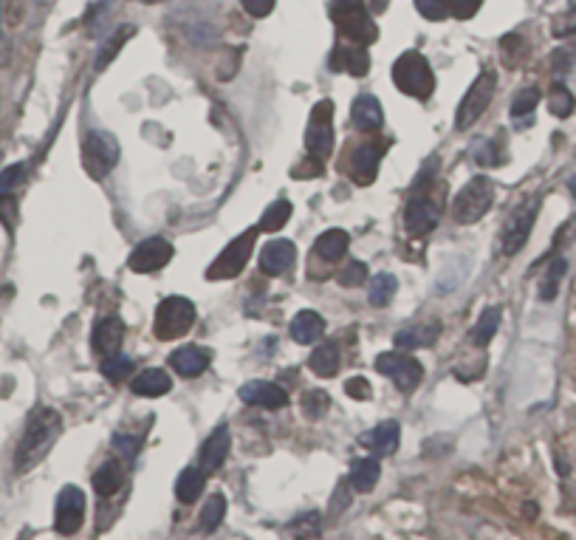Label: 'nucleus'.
<instances>
[{
    "instance_id": "42",
    "label": "nucleus",
    "mask_w": 576,
    "mask_h": 540,
    "mask_svg": "<svg viewBox=\"0 0 576 540\" xmlns=\"http://www.w3.org/2000/svg\"><path fill=\"white\" fill-rule=\"evenodd\" d=\"M23 179H26V164H9L0 173V196H12Z\"/></svg>"
},
{
    "instance_id": "24",
    "label": "nucleus",
    "mask_w": 576,
    "mask_h": 540,
    "mask_svg": "<svg viewBox=\"0 0 576 540\" xmlns=\"http://www.w3.org/2000/svg\"><path fill=\"white\" fill-rule=\"evenodd\" d=\"M125 487V467H122V461H105L99 470L94 473V490L96 495H102V498H111L116 492Z\"/></svg>"
},
{
    "instance_id": "39",
    "label": "nucleus",
    "mask_w": 576,
    "mask_h": 540,
    "mask_svg": "<svg viewBox=\"0 0 576 540\" xmlns=\"http://www.w3.org/2000/svg\"><path fill=\"white\" fill-rule=\"evenodd\" d=\"M574 97H571V91L565 88V85H557L554 91H551V97H548V108H551V114L560 116V119H565V116L574 114Z\"/></svg>"
},
{
    "instance_id": "11",
    "label": "nucleus",
    "mask_w": 576,
    "mask_h": 540,
    "mask_svg": "<svg viewBox=\"0 0 576 540\" xmlns=\"http://www.w3.org/2000/svg\"><path fill=\"white\" fill-rule=\"evenodd\" d=\"M376 371H379L382 377L393 379L401 393H413L418 385H421V379H424L421 362L413 360V357L404 354V351H387V354H379V357H376Z\"/></svg>"
},
{
    "instance_id": "36",
    "label": "nucleus",
    "mask_w": 576,
    "mask_h": 540,
    "mask_svg": "<svg viewBox=\"0 0 576 540\" xmlns=\"http://www.w3.org/2000/svg\"><path fill=\"white\" fill-rule=\"evenodd\" d=\"M565 269H568V263L557 258V261L548 266V272H545V278L540 280V297H543L545 303H551L557 292H560V283L565 278Z\"/></svg>"
},
{
    "instance_id": "32",
    "label": "nucleus",
    "mask_w": 576,
    "mask_h": 540,
    "mask_svg": "<svg viewBox=\"0 0 576 540\" xmlns=\"http://www.w3.org/2000/svg\"><path fill=\"white\" fill-rule=\"evenodd\" d=\"M311 371L317 374V377H322V379H328V377H334L336 371H339V351H336V345L334 343H325V345H320L314 354H311Z\"/></svg>"
},
{
    "instance_id": "18",
    "label": "nucleus",
    "mask_w": 576,
    "mask_h": 540,
    "mask_svg": "<svg viewBox=\"0 0 576 540\" xmlns=\"http://www.w3.org/2000/svg\"><path fill=\"white\" fill-rule=\"evenodd\" d=\"M294 261H297V249H294L291 241H272L260 255V269L269 278H280L294 266Z\"/></svg>"
},
{
    "instance_id": "7",
    "label": "nucleus",
    "mask_w": 576,
    "mask_h": 540,
    "mask_svg": "<svg viewBox=\"0 0 576 540\" xmlns=\"http://www.w3.org/2000/svg\"><path fill=\"white\" fill-rule=\"evenodd\" d=\"M119 142L108 131H91L85 136V150H82V164L88 170V176L102 181L113 167L119 164Z\"/></svg>"
},
{
    "instance_id": "44",
    "label": "nucleus",
    "mask_w": 576,
    "mask_h": 540,
    "mask_svg": "<svg viewBox=\"0 0 576 540\" xmlns=\"http://www.w3.org/2000/svg\"><path fill=\"white\" fill-rule=\"evenodd\" d=\"M139 447H142V436H128V433H116L113 436V450L125 461L136 459Z\"/></svg>"
},
{
    "instance_id": "8",
    "label": "nucleus",
    "mask_w": 576,
    "mask_h": 540,
    "mask_svg": "<svg viewBox=\"0 0 576 540\" xmlns=\"http://www.w3.org/2000/svg\"><path fill=\"white\" fill-rule=\"evenodd\" d=\"M195 323V306L187 297H167L156 311V337L159 340H178Z\"/></svg>"
},
{
    "instance_id": "46",
    "label": "nucleus",
    "mask_w": 576,
    "mask_h": 540,
    "mask_svg": "<svg viewBox=\"0 0 576 540\" xmlns=\"http://www.w3.org/2000/svg\"><path fill=\"white\" fill-rule=\"evenodd\" d=\"M416 9L421 15L432 20V23H438V20H447L449 9L444 0H416Z\"/></svg>"
},
{
    "instance_id": "13",
    "label": "nucleus",
    "mask_w": 576,
    "mask_h": 540,
    "mask_svg": "<svg viewBox=\"0 0 576 540\" xmlns=\"http://www.w3.org/2000/svg\"><path fill=\"white\" fill-rule=\"evenodd\" d=\"M170 261H173V244L164 241V238H147V241H142L133 249L130 269L139 272V275H150V272L164 269Z\"/></svg>"
},
{
    "instance_id": "40",
    "label": "nucleus",
    "mask_w": 576,
    "mask_h": 540,
    "mask_svg": "<svg viewBox=\"0 0 576 540\" xmlns=\"http://www.w3.org/2000/svg\"><path fill=\"white\" fill-rule=\"evenodd\" d=\"M130 371H133L130 357L113 354V357H105V362H102V374L111 379V382H125V379L130 377Z\"/></svg>"
},
{
    "instance_id": "47",
    "label": "nucleus",
    "mask_w": 576,
    "mask_h": 540,
    "mask_svg": "<svg viewBox=\"0 0 576 540\" xmlns=\"http://www.w3.org/2000/svg\"><path fill=\"white\" fill-rule=\"evenodd\" d=\"M551 34L554 37H571V34H576V6H571L568 12H562L557 20H554V26H551Z\"/></svg>"
},
{
    "instance_id": "25",
    "label": "nucleus",
    "mask_w": 576,
    "mask_h": 540,
    "mask_svg": "<svg viewBox=\"0 0 576 540\" xmlns=\"http://www.w3.org/2000/svg\"><path fill=\"white\" fill-rule=\"evenodd\" d=\"M170 388H173V382H170V377L161 368H147V371H142L139 377L130 382V391L136 393V396H147V399L164 396V393H170Z\"/></svg>"
},
{
    "instance_id": "22",
    "label": "nucleus",
    "mask_w": 576,
    "mask_h": 540,
    "mask_svg": "<svg viewBox=\"0 0 576 540\" xmlns=\"http://www.w3.org/2000/svg\"><path fill=\"white\" fill-rule=\"evenodd\" d=\"M370 68V54L365 46H336L331 54V71H348L353 77H365Z\"/></svg>"
},
{
    "instance_id": "20",
    "label": "nucleus",
    "mask_w": 576,
    "mask_h": 540,
    "mask_svg": "<svg viewBox=\"0 0 576 540\" xmlns=\"http://www.w3.org/2000/svg\"><path fill=\"white\" fill-rule=\"evenodd\" d=\"M441 337V323L438 320H430V323H416V326H407L396 331V345L401 351H416V348H430L435 345V340Z\"/></svg>"
},
{
    "instance_id": "29",
    "label": "nucleus",
    "mask_w": 576,
    "mask_h": 540,
    "mask_svg": "<svg viewBox=\"0 0 576 540\" xmlns=\"http://www.w3.org/2000/svg\"><path fill=\"white\" fill-rule=\"evenodd\" d=\"M365 444H370L373 453H379V456L396 453V447H399V425L396 422H384L370 436H365Z\"/></svg>"
},
{
    "instance_id": "26",
    "label": "nucleus",
    "mask_w": 576,
    "mask_h": 540,
    "mask_svg": "<svg viewBox=\"0 0 576 540\" xmlns=\"http://www.w3.org/2000/svg\"><path fill=\"white\" fill-rule=\"evenodd\" d=\"M325 334V320H322L317 311H300L291 323V337L297 340L300 345H311L320 340Z\"/></svg>"
},
{
    "instance_id": "49",
    "label": "nucleus",
    "mask_w": 576,
    "mask_h": 540,
    "mask_svg": "<svg viewBox=\"0 0 576 540\" xmlns=\"http://www.w3.org/2000/svg\"><path fill=\"white\" fill-rule=\"evenodd\" d=\"M345 393L353 396V399H370V385L368 379L362 377H353L345 382Z\"/></svg>"
},
{
    "instance_id": "21",
    "label": "nucleus",
    "mask_w": 576,
    "mask_h": 540,
    "mask_svg": "<svg viewBox=\"0 0 576 540\" xmlns=\"http://www.w3.org/2000/svg\"><path fill=\"white\" fill-rule=\"evenodd\" d=\"M351 122L359 128V131H379L384 125V111L382 102L373 97V94H362V97L353 99L351 108Z\"/></svg>"
},
{
    "instance_id": "37",
    "label": "nucleus",
    "mask_w": 576,
    "mask_h": 540,
    "mask_svg": "<svg viewBox=\"0 0 576 540\" xmlns=\"http://www.w3.org/2000/svg\"><path fill=\"white\" fill-rule=\"evenodd\" d=\"M291 218V204L288 201H274L272 207H266V213L260 218V227L263 232H277L280 227H286V221Z\"/></svg>"
},
{
    "instance_id": "38",
    "label": "nucleus",
    "mask_w": 576,
    "mask_h": 540,
    "mask_svg": "<svg viewBox=\"0 0 576 540\" xmlns=\"http://www.w3.org/2000/svg\"><path fill=\"white\" fill-rule=\"evenodd\" d=\"M537 102H540V91L537 88H523L517 97L512 99V119H526L537 111Z\"/></svg>"
},
{
    "instance_id": "1",
    "label": "nucleus",
    "mask_w": 576,
    "mask_h": 540,
    "mask_svg": "<svg viewBox=\"0 0 576 540\" xmlns=\"http://www.w3.org/2000/svg\"><path fill=\"white\" fill-rule=\"evenodd\" d=\"M63 436V416L57 410H34L15 450V473L26 475L51 453V447Z\"/></svg>"
},
{
    "instance_id": "43",
    "label": "nucleus",
    "mask_w": 576,
    "mask_h": 540,
    "mask_svg": "<svg viewBox=\"0 0 576 540\" xmlns=\"http://www.w3.org/2000/svg\"><path fill=\"white\" fill-rule=\"evenodd\" d=\"M339 283L345 286V289H356V286H362L365 280H368V266L362 261H353L345 266V272H339Z\"/></svg>"
},
{
    "instance_id": "45",
    "label": "nucleus",
    "mask_w": 576,
    "mask_h": 540,
    "mask_svg": "<svg viewBox=\"0 0 576 540\" xmlns=\"http://www.w3.org/2000/svg\"><path fill=\"white\" fill-rule=\"evenodd\" d=\"M503 142L500 139H489V142H483V148L478 150V164H483V167H497V164H503Z\"/></svg>"
},
{
    "instance_id": "15",
    "label": "nucleus",
    "mask_w": 576,
    "mask_h": 540,
    "mask_svg": "<svg viewBox=\"0 0 576 540\" xmlns=\"http://www.w3.org/2000/svg\"><path fill=\"white\" fill-rule=\"evenodd\" d=\"M240 399L246 405H257V408L277 410L286 408L288 393L280 388V385H272V382H260V379H252L240 388Z\"/></svg>"
},
{
    "instance_id": "17",
    "label": "nucleus",
    "mask_w": 576,
    "mask_h": 540,
    "mask_svg": "<svg viewBox=\"0 0 576 540\" xmlns=\"http://www.w3.org/2000/svg\"><path fill=\"white\" fill-rule=\"evenodd\" d=\"M379 164H382V150L376 148V145H359L351 153V164H348L351 179L356 184H362V187H368L376 179V173H379Z\"/></svg>"
},
{
    "instance_id": "4",
    "label": "nucleus",
    "mask_w": 576,
    "mask_h": 540,
    "mask_svg": "<svg viewBox=\"0 0 576 540\" xmlns=\"http://www.w3.org/2000/svg\"><path fill=\"white\" fill-rule=\"evenodd\" d=\"M495 201V184L486 179V176H478L469 184L461 187V193L455 196V204H452V218L458 224H475L483 215L489 213Z\"/></svg>"
},
{
    "instance_id": "5",
    "label": "nucleus",
    "mask_w": 576,
    "mask_h": 540,
    "mask_svg": "<svg viewBox=\"0 0 576 540\" xmlns=\"http://www.w3.org/2000/svg\"><path fill=\"white\" fill-rule=\"evenodd\" d=\"M495 88H497L495 71H492V68L480 71L478 80L472 82V88L466 91V97L461 99V105H458V114H455V128H458V131H469L480 116L486 114L489 102L495 97Z\"/></svg>"
},
{
    "instance_id": "31",
    "label": "nucleus",
    "mask_w": 576,
    "mask_h": 540,
    "mask_svg": "<svg viewBox=\"0 0 576 540\" xmlns=\"http://www.w3.org/2000/svg\"><path fill=\"white\" fill-rule=\"evenodd\" d=\"M379 475H382V467L376 459L356 461L351 470V487L356 492H370L379 484Z\"/></svg>"
},
{
    "instance_id": "34",
    "label": "nucleus",
    "mask_w": 576,
    "mask_h": 540,
    "mask_svg": "<svg viewBox=\"0 0 576 540\" xmlns=\"http://www.w3.org/2000/svg\"><path fill=\"white\" fill-rule=\"evenodd\" d=\"M500 314H503L500 306H492V309H486L480 314L478 326L472 331V340H475L480 348H486V345L492 343V337H495L497 328H500Z\"/></svg>"
},
{
    "instance_id": "10",
    "label": "nucleus",
    "mask_w": 576,
    "mask_h": 540,
    "mask_svg": "<svg viewBox=\"0 0 576 540\" xmlns=\"http://www.w3.org/2000/svg\"><path fill=\"white\" fill-rule=\"evenodd\" d=\"M537 213H540V196L526 198L520 207H514V213L509 215L506 227H503V235H500V249L503 255H517L523 246H526L528 235H531V227L537 221Z\"/></svg>"
},
{
    "instance_id": "23",
    "label": "nucleus",
    "mask_w": 576,
    "mask_h": 540,
    "mask_svg": "<svg viewBox=\"0 0 576 540\" xmlns=\"http://www.w3.org/2000/svg\"><path fill=\"white\" fill-rule=\"evenodd\" d=\"M122 340H125V323H122L119 317H105V320H99V323H96L94 348L99 351V354H105V357L119 354Z\"/></svg>"
},
{
    "instance_id": "50",
    "label": "nucleus",
    "mask_w": 576,
    "mask_h": 540,
    "mask_svg": "<svg viewBox=\"0 0 576 540\" xmlns=\"http://www.w3.org/2000/svg\"><path fill=\"white\" fill-rule=\"evenodd\" d=\"M243 9L252 17H266L272 15L274 0H243Z\"/></svg>"
},
{
    "instance_id": "35",
    "label": "nucleus",
    "mask_w": 576,
    "mask_h": 540,
    "mask_svg": "<svg viewBox=\"0 0 576 540\" xmlns=\"http://www.w3.org/2000/svg\"><path fill=\"white\" fill-rule=\"evenodd\" d=\"M133 32H136L133 26H122L119 32L113 34L111 40H108V43L102 46V51H99V57H96V71H105V66H108V63H113V57H116V54L122 51V46H125L130 37H133Z\"/></svg>"
},
{
    "instance_id": "6",
    "label": "nucleus",
    "mask_w": 576,
    "mask_h": 540,
    "mask_svg": "<svg viewBox=\"0 0 576 540\" xmlns=\"http://www.w3.org/2000/svg\"><path fill=\"white\" fill-rule=\"evenodd\" d=\"M305 150L317 162H325L334 153V102L331 99H322L314 105L305 128Z\"/></svg>"
},
{
    "instance_id": "27",
    "label": "nucleus",
    "mask_w": 576,
    "mask_h": 540,
    "mask_svg": "<svg viewBox=\"0 0 576 540\" xmlns=\"http://www.w3.org/2000/svg\"><path fill=\"white\" fill-rule=\"evenodd\" d=\"M348 246H351V238H348V232L345 230H328L322 232L320 238H317V244H314V252H317V258L325 263H336L345 252H348Z\"/></svg>"
},
{
    "instance_id": "33",
    "label": "nucleus",
    "mask_w": 576,
    "mask_h": 540,
    "mask_svg": "<svg viewBox=\"0 0 576 540\" xmlns=\"http://www.w3.org/2000/svg\"><path fill=\"white\" fill-rule=\"evenodd\" d=\"M226 515V498L221 492H215V495H209L207 504L201 509V532L209 535V532H215L221 521H224Z\"/></svg>"
},
{
    "instance_id": "48",
    "label": "nucleus",
    "mask_w": 576,
    "mask_h": 540,
    "mask_svg": "<svg viewBox=\"0 0 576 540\" xmlns=\"http://www.w3.org/2000/svg\"><path fill=\"white\" fill-rule=\"evenodd\" d=\"M449 9V15L458 17V20H469L480 9L483 0H444Z\"/></svg>"
},
{
    "instance_id": "9",
    "label": "nucleus",
    "mask_w": 576,
    "mask_h": 540,
    "mask_svg": "<svg viewBox=\"0 0 576 540\" xmlns=\"http://www.w3.org/2000/svg\"><path fill=\"white\" fill-rule=\"evenodd\" d=\"M257 230H246L243 235H238L232 244L226 246L224 252L212 261V266L207 269L209 280H232L238 278L240 272L246 269V263L252 258V249H255Z\"/></svg>"
},
{
    "instance_id": "30",
    "label": "nucleus",
    "mask_w": 576,
    "mask_h": 540,
    "mask_svg": "<svg viewBox=\"0 0 576 540\" xmlns=\"http://www.w3.org/2000/svg\"><path fill=\"white\" fill-rule=\"evenodd\" d=\"M396 289H399V280L393 278L390 272H379L376 278L370 280L368 303L370 306H376V309H384V306H390V300L396 295Z\"/></svg>"
},
{
    "instance_id": "28",
    "label": "nucleus",
    "mask_w": 576,
    "mask_h": 540,
    "mask_svg": "<svg viewBox=\"0 0 576 540\" xmlns=\"http://www.w3.org/2000/svg\"><path fill=\"white\" fill-rule=\"evenodd\" d=\"M207 478L209 475L201 470V467H187V470H181L176 481V495L181 504H195L198 498H201V492L207 487Z\"/></svg>"
},
{
    "instance_id": "51",
    "label": "nucleus",
    "mask_w": 576,
    "mask_h": 540,
    "mask_svg": "<svg viewBox=\"0 0 576 540\" xmlns=\"http://www.w3.org/2000/svg\"><path fill=\"white\" fill-rule=\"evenodd\" d=\"M17 218V204L12 196H0V221L6 224V227H12Z\"/></svg>"
},
{
    "instance_id": "2",
    "label": "nucleus",
    "mask_w": 576,
    "mask_h": 540,
    "mask_svg": "<svg viewBox=\"0 0 576 540\" xmlns=\"http://www.w3.org/2000/svg\"><path fill=\"white\" fill-rule=\"evenodd\" d=\"M393 82L401 94L416 99H430L435 91V74H432L430 63L424 54L418 51H404L396 66H393Z\"/></svg>"
},
{
    "instance_id": "14",
    "label": "nucleus",
    "mask_w": 576,
    "mask_h": 540,
    "mask_svg": "<svg viewBox=\"0 0 576 540\" xmlns=\"http://www.w3.org/2000/svg\"><path fill=\"white\" fill-rule=\"evenodd\" d=\"M441 221V207L432 198H413L404 210V224L410 235H427L438 227Z\"/></svg>"
},
{
    "instance_id": "12",
    "label": "nucleus",
    "mask_w": 576,
    "mask_h": 540,
    "mask_svg": "<svg viewBox=\"0 0 576 540\" xmlns=\"http://www.w3.org/2000/svg\"><path fill=\"white\" fill-rule=\"evenodd\" d=\"M82 521H85V492L80 487H63L57 495V507H54V529L71 538L80 532Z\"/></svg>"
},
{
    "instance_id": "16",
    "label": "nucleus",
    "mask_w": 576,
    "mask_h": 540,
    "mask_svg": "<svg viewBox=\"0 0 576 540\" xmlns=\"http://www.w3.org/2000/svg\"><path fill=\"white\" fill-rule=\"evenodd\" d=\"M229 444H232V439H229V430H226L224 425L218 427V430H212V436L201 444L198 467H201L207 475L218 473V470L224 467L226 456H229Z\"/></svg>"
},
{
    "instance_id": "19",
    "label": "nucleus",
    "mask_w": 576,
    "mask_h": 540,
    "mask_svg": "<svg viewBox=\"0 0 576 540\" xmlns=\"http://www.w3.org/2000/svg\"><path fill=\"white\" fill-rule=\"evenodd\" d=\"M209 351L207 348H198V345H184V348H178L170 354V365L176 368L178 377L192 379V377H201L204 371L209 368Z\"/></svg>"
},
{
    "instance_id": "52",
    "label": "nucleus",
    "mask_w": 576,
    "mask_h": 540,
    "mask_svg": "<svg viewBox=\"0 0 576 540\" xmlns=\"http://www.w3.org/2000/svg\"><path fill=\"white\" fill-rule=\"evenodd\" d=\"M142 3H161V0H142Z\"/></svg>"
},
{
    "instance_id": "41",
    "label": "nucleus",
    "mask_w": 576,
    "mask_h": 540,
    "mask_svg": "<svg viewBox=\"0 0 576 540\" xmlns=\"http://www.w3.org/2000/svg\"><path fill=\"white\" fill-rule=\"evenodd\" d=\"M331 408V396L325 391H308L303 396V410L308 419H322Z\"/></svg>"
},
{
    "instance_id": "3",
    "label": "nucleus",
    "mask_w": 576,
    "mask_h": 540,
    "mask_svg": "<svg viewBox=\"0 0 576 540\" xmlns=\"http://www.w3.org/2000/svg\"><path fill=\"white\" fill-rule=\"evenodd\" d=\"M331 17L339 34L353 40L356 46H370L379 37V29L362 0H331Z\"/></svg>"
}]
</instances>
